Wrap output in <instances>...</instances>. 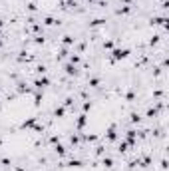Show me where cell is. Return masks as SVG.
Listing matches in <instances>:
<instances>
[{
    "mask_svg": "<svg viewBox=\"0 0 169 171\" xmlns=\"http://www.w3.org/2000/svg\"><path fill=\"white\" fill-rule=\"evenodd\" d=\"M129 56V50L127 48H116L112 52V62H119V60H125Z\"/></svg>",
    "mask_w": 169,
    "mask_h": 171,
    "instance_id": "6da1fadb",
    "label": "cell"
},
{
    "mask_svg": "<svg viewBox=\"0 0 169 171\" xmlns=\"http://www.w3.org/2000/svg\"><path fill=\"white\" fill-rule=\"evenodd\" d=\"M106 137H107V141H116L117 139V124H112L110 127H107Z\"/></svg>",
    "mask_w": 169,
    "mask_h": 171,
    "instance_id": "7a4b0ae2",
    "label": "cell"
},
{
    "mask_svg": "<svg viewBox=\"0 0 169 171\" xmlns=\"http://www.w3.org/2000/svg\"><path fill=\"white\" fill-rule=\"evenodd\" d=\"M48 86H50V80H48L46 76L34 80V88H36V90H44V88H48Z\"/></svg>",
    "mask_w": 169,
    "mask_h": 171,
    "instance_id": "3957f363",
    "label": "cell"
},
{
    "mask_svg": "<svg viewBox=\"0 0 169 171\" xmlns=\"http://www.w3.org/2000/svg\"><path fill=\"white\" fill-rule=\"evenodd\" d=\"M86 124H88V117H86V114H80L78 120H76V129L82 131V129L86 127Z\"/></svg>",
    "mask_w": 169,
    "mask_h": 171,
    "instance_id": "277c9868",
    "label": "cell"
},
{
    "mask_svg": "<svg viewBox=\"0 0 169 171\" xmlns=\"http://www.w3.org/2000/svg\"><path fill=\"white\" fill-rule=\"evenodd\" d=\"M54 151H56L58 157H66V155H68V149L64 147L62 143H56V145H54Z\"/></svg>",
    "mask_w": 169,
    "mask_h": 171,
    "instance_id": "5b68a950",
    "label": "cell"
},
{
    "mask_svg": "<svg viewBox=\"0 0 169 171\" xmlns=\"http://www.w3.org/2000/svg\"><path fill=\"white\" fill-rule=\"evenodd\" d=\"M64 72H66L68 76H78L80 74V70L74 66V64H66V66H64Z\"/></svg>",
    "mask_w": 169,
    "mask_h": 171,
    "instance_id": "8992f818",
    "label": "cell"
},
{
    "mask_svg": "<svg viewBox=\"0 0 169 171\" xmlns=\"http://www.w3.org/2000/svg\"><path fill=\"white\" fill-rule=\"evenodd\" d=\"M36 120H38V117H28V120L22 124V129H34V127H36Z\"/></svg>",
    "mask_w": 169,
    "mask_h": 171,
    "instance_id": "52a82bcc",
    "label": "cell"
},
{
    "mask_svg": "<svg viewBox=\"0 0 169 171\" xmlns=\"http://www.w3.org/2000/svg\"><path fill=\"white\" fill-rule=\"evenodd\" d=\"M66 167H76V169H80V167H84V161H82V159H72V161L66 163Z\"/></svg>",
    "mask_w": 169,
    "mask_h": 171,
    "instance_id": "ba28073f",
    "label": "cell"
},
{
    "mask_svg": "<svg viewBox=\"0 0 169 171\" xmlns=\"http://www.w3.org/2000/svg\"><path fill=\"white\" fill-rule=\"evenodd\" d=\"M62 44L64 46H72V44H76V38L70 36V34H66V36H62Z\"/></svg>",
    "mask_w": 169,
    "mask_h": 171,
    "instance_id": "9c48e42d",
    "label": "cell"
},
{
    "mask_svg": "<svg viewBox=\"0 0 169 171\" xmlns=\"http://www.w3.org/2000/svg\"><path fill=\"white\" fill-rule=\"evenodd\" d=\"M64 115H66V108H62V105H58V108L54 110V117H58V120H62Z\"/></svg>",
    "mask_w": 169,
    "mask_h": 171,
    "instance_id": "30bf717a",
    "label": "cell"
},
{
    "mask_svg": "<svg viewBox=\"0 0 169 171\" xmlns=\"http://www.w3.org/2000/svg\"><path fill=\"white\" fill-rule=\"evenodd\" d=\"M42 22H44V26H56V24H60V20L52 18V16H46V18L42 20Z\"/></svg>",
    "mask_w": 169,
    "mask_h": 171,
    "instance_id": "8fae6325",
    "label": "cell"
},
{
    "mask_svg": "<svg viewBox=\"0 0 169 171\" xmlns=\"http://www.w3.org/2000/svg\"><path fill=\"white\" fill-rule=\"evenodd\" d=\"M106 24V18H94L90 22V28H97V26H103Z\"/></svg>",
    "mask_w": 169,
    "mask_h": 171,
    "instance_id": "7c38bea8",
    "label": "cell"
},
{
    "mask_svg": "<svg viewBox=\"0 0 169 171\" xmlns=\"http://www.w3.org/2000/svg\"><path fill=\"white\" fill-rule=\"evenodd\" d=\"M30 92H32V90H30L24 82H20V84H18V94H30Z\"/></svg>",
    "mask_w": 169,
    "mask_h": 171,
    "instance_id": "4fadbf2b",
    "label": "cell"
},
{
    "mask_svg": "<svg viewBox=\"0 0 169 171\" xmlns=\"http://www.w3.org/2000/svg\"><path fill=\"white\" fill-rule=\"evenodd\" d=\"M102 165H103L106 169H112V167H113V159H112V157H103V159H102Z\"/></svg>",
    "mask_w": 169,
    "mask_h": 171,
    "instance_id": "5bb4252c",
    "label": "cell"
},
{
    "mask_svg": "<svg viewBox=\"0 0 169 171\" xmlns=\"http://www.w3.org/2000/svg\"><path fill=\"white\" fill-rule=\"evenodd\" d=\"M80 62H82V56H80V54H76V52H74V54L70 56V64H74V66H78Z\"/></svg>",
    "mask_w": 169,
    "mask_h": 171,
    "instance_id": "9a60e30c",
    "label": "cell"
},
{
    "mask_svg": "<svg viewBox=\"0 0 169 171\" xmlns=\"http://www.w3.org/2000/svg\"><path fill=\"white\" fill-rule=\"evenodd\" d=\"M100 84H102V80H100V78H90V82H88L90 88H100Z\"/></svg>",
    "mask_w": 169,
    "mask_h": 171,
    "instance_id": "2e32d148",
    "label": "cell"
},
{
    "mask_svg": "<svg viewBox=\"0 0 169 171\" xmlns=\"http://www.w3.org/2000/svg\"><path fill=\"white\" fill-rule=\"evenodd\" d=\"M127 149H129V143H127V141H122V143L117 145V151H119V153H125Z\"/></svg>",
    "mask_w": 169,
    "mask_h": 171,
    "instance_id": "e0dca14e",
    "label": "cell"
},
{
    "mask_svg": "<svg viewBox=\"0 0 169 171\" xmlns=\"http://www.w3.org/2000/svg\"><path fill=\"white\" fill-rule=\"evenodd\" d=\"M129 121H132V124H141V115H139V114H135V111H133V114L129 115Z\"/></svg>",
    "mask_w": 169,
    "mask_h": 171,
    "instance_id": "ac0fdd59",
    "label": "cell"
},
{
    "mask_svg": "<svg viewBox=\"0 0 169 171\" xmlns=\"http://www.w3.org/2000/svg\"><path fill=\"white\" fill-rule=\"evenodd\" d=\"M84 139L88 143H96L97 141V135H96V133H88V135H84Z\"/></svg>",
    "mask_w": 169,
    "mask_h": 171,
    "instance_id": "d6986e66",
    "label": "cell"
},
{
    "mask_svg": "<svg viewBox=\"0 0 169 171\" xmlns=\"http://www.w3.org/2000/svg\"><path fill=\"white\" fill-rule=\"evenodd\" d=\"M132 10H133V6H125V4H123V6L117 10V14H129Z\"/></svg>",
    "mask_w": 169,
    "mask_h": 171,
    "instance_id": "ffe728a7",
    "label": "cell"
},
{
    "mask_svg": "<svg viewBox=\"0 0 169 171\" xmlns=\"http://www.w3.org/2000/svg\"><path fill=\"white\" fill-rule=\"evenodd\" d=\"M103 50H113V40H106V42H103Z\"/></svg>",
    "mask_w": 169,
    "mask_h": 171,
    "instance_id": "44dd1931",
    "label": "cell"
},
{
    "mask_svg": "<svg viewBox=\"0 0 169 171\" xmlns=\"http://www.w3.org/2000/svg\"><path fill=\"white\" fill-rule=\"evenodd\" d=\"M92 108H94V104H92L90 100H88V101H84V105H82V110H84V111H90Z\"/></svg>",
    "mask_w": 169,
    "mask_h": 171,
    "instance_id": "7402d4cb",
    "label": "cell"
},
{
    "mask_svg": "<svg viewBox=\"0 0 169 171\" xmlns=\"http://www.w3.org/2000/svg\"><path fill=\"white\" fill-rule=\"evenodd\" d=\"M125 100H127V101H129V104H132V101L135 100V94H133V90H129V92H127V94H125Z\"/></svg>",
    "mask_w": 169,
    "mask_h": 171,
    "instance_id": "603a6c76",
    "label": "cell"
},
{
    "mask_svg": "<svg viewBox=\"0 0 169 171\" xmlns=\"http://www.w3.org/2000/svg\"><path fill=\"white\" fill-rule=\"evenodd\" d=\"M46 72H48V68L44 64H42V66H36V74H46Z\"/></svg>",
    "mask_w": 169,
    "mask_h": 171,
    "instance_id": "cb8c5ba5",
    "label": "cell"
},
{
    "mask_svg": "<svg viewBox=\"0 0 169 171\" xmlns=\"http://www.w3.org/2000/svg\"><path fill=\"white\" fill-rule=\"evenodd\" d=\"M103 153H106V147H103V145H97V147H96V155H103Z\"/></svg>",
    "mask_w": 169,
    "mask_h": 171,
    "instance_id": "d4e9b609",
    "label": "cell"
},
{
    "mask_svg": "<svg viewBox=\"0 0 169 171\" xmlns=\"http://www.w3.org/2000/svg\"><path fill=\"white\" fill-rule=\"evenodd\" d=\"M0 163H2L4 167H10V165H12V161H10L8 157H2V159H0Z\"/></svg>",
    "mask_w": 169,
    "mask_h": 171,
    "instance_id": "484cf974",
    "label": "cell"
},
{
    "mask_svg": "<svg viewBox=\"0 0 169 171\" xmlns=\"http://www.w3.org/2000/svg\"><path fill=\"white\" fill-rule=\"evenodd\" d=\"M34 44H36V46H42V44H44V38H42V36H36V38H34Z\"/></svg>",
    "mask_w": 169,
    "mask_h": 171,
    "instance_id": "4316f807",
    "label": "cell"
},
{
    "mask_svg": "<svg viewBox=\"0 0 169 171\" xmlns=\"http://www.w3.org/2000/svg\"><path fill=\"white\" fill-rule=\"evenodd\" d=\"M50 143H54V145L60 143V135H50Z\"/></svg>",
    "mask_w": 169,
    "mask_h": 171,
    "instance_id": "83f0119b",
    "label": "cell"
},
{
    "mask_svg": "<svg viewBox=\"0 0 169 171\" xmlns=\"http://www.w3.org/2000/svg\"><path fill=\"white\" fill-rule=\"evenodd\" d=\"M64 105H66V108H72V105H74V98H68L66 101H64Z\"/></svg>",
    "mask_w": 169,
    "mask_h": 171,
    "instance_id": "f1b7e54d",
    "label": "cell"
},
{
    "mask_svg": "<svg viewBox=\"0 0 169 171\" xmlns=\"http://www.w3.org/2000/svg\"><path fill=\"white\" fill-rule=\"evenodd\" d=\"M70 143H72V145H78V143H80L78 135H72V137H70Z\"/></svg>",
    "mask_w": 169,
    "mask_h": 171,
    "instance_id": "f546056e",
    "label": "cell"
},
{
    "mask_svg": "<svg viewBox=\"0 0 169 171\" xmlns=\"http://www.w3.org/2000/svg\"><path fill=\"white\" fill-rule=\"evenodd\" d=\"M28 10H30V12H36V10H38V6H36L34 2H28Z\"/></svg>",
    "mask_w": 169,
    "mask_h": 171,
    "instance_id": "4dcf8cb0",
    "label": "cell"
},
{
    "mask_svg": "<svg viewBox=\"0 0 169 171\" xmlns=\"http://www.w3.org/2000/svg\"><path fill=\"white\" fill-rule=\"evenodd\" d=\"M122 2L125 4V6H132V2H135V0H122Z\"/></svg>",
    "mask_w": 169,
    "mask_h": 171,
    "instance_id": "1f68e13d",
    "label": "cell"
},
{
    "mask_svg": "<svg viewBox=\"0 0 169 171\" xmlns=\"http://www.w3.org/2000/svg\"><path fill=\"white\" fill-rule=\"evenodd\" d=\"M0 145H2V139H0Z\"/></svg>",
    "mask_w": 169,
    "mask_h": 171,
    "instance_id": "d6a6232c",
    "label": "cell"
}]
</instances>
